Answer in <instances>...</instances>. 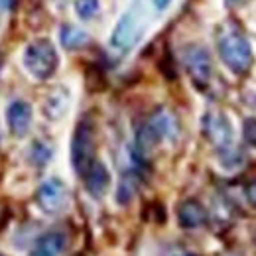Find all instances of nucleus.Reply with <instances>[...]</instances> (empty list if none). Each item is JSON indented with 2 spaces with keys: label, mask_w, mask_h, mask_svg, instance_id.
<instances>
[{
  "label": "nucleus",
  "mask_w": 256,
  "mask_h": 256,
  "mask_svg": "<svg viewBox=\"0 0 256 256\" xmlns=\"http://www.w3.org/2000/svg\"><path fill=\"white\" fill-rule=\"evenodd\" d=\"M67 106H69V93H67L65 87H58L56 91H52L50 96L46 98L44 112L48 114V118L58 120V118H62L67 112Z\"/></svg>",
  "instance_id": "ddd939ff"
},
{
  "label": "nucleus",
  "mask_w": 256,
  "mask_h": 256,
  "mask_svg": "<svg viewBox=\"0 0 256 256\" xmlns=\"http://www.w3.org/2000/svg\"><path fill=\"white\" fill-rule=\"evenodd\" d=\"M242 130H244L246 142L256 146V118H246L244 124H242Z\"/></svg>",
  "instance_id": "a211bd4d"
},
{
  "label": "nucleus",
  "mask_w": 256,
  "mask_h": 256,
  "mask_svg": "<svg viewBox=\"0 0 256 256\" xmlns=\"http://www.w3.org/2000/svg\"><path fill=\"white\" fill-rule=\"evenodd\" d=\"M246 193H248V199H250V203H252V205H256V182H252V184L248 186Z\"/></svg>",
  "instance_id": "aec40b11"
},
{
  "label": "nucleus",
  "mask_w": 256,
  "mask_h": 256,
  "mask_svg": "<svg viewBox=\"0 0 256 256\" xmlns=\"http://www.w3.org/2000/svg\"><path fill=\"white\" fill-rule=\"evenodd\" d=\"M154 2V6H156V10H166L170 4H172V0H152Z\"/></svg>",
  "instance_id": "412c9836"
},
{
  "label": "nucleus",
  "mask_w": 256,
  "mask_h": 256,
  "mask_svg": "<svg viewBox=\"0 0 256 256\" xmlns=\"http://www.w3.org/2000/svg\"><path fill=\"white\" fill-rule=\"evenodd\" d=\"M217 50L223 64L236 75H244L254 64L252 48L238 26L226 22L217 30Z\"/></svg>",
  "instance_id": "f257e3e1"
},
{
  "label": "nucleus",
  "mask_w": 256,
  "mask_h": 256,
  "mask_svg": "<svg viewBox=\"0 0 256 256\" xmlns=\"http://www.w3.org/2000/svg\"><path fill=\"white\" fill-rule=\"evenodd\" d=\"M0 256H2V254H0Z\"/></svg>",
  "instance_id": "b1692460"
},
{
  "label": "nucleus",
  "mask_w": 256,
  "mask_h": 256,
  "mask_svg": "<svg viewBox=\"0 0 256 256\" xmlns=\"http://www.w3.org/2000/svg\"><path fill=\"white\" fill-rule=\"evenodd\" d=\"M95 162V126L89 118H81L75 126L71 140V164L73 170L83 178Z\"/></svg>",
  "instance_id": "20e7f679"
},
{
  "label": "nucleus",
  "mask_w": 256,
  "mask_h": 256,
  "mask_svg": "<svg viewBox=\"0 0 256 256\" xmlns=\"http://www.w3.org/2000/svg\"><path fill=\"white\" fill-rule=\"evenodd\" d=\"M83 180H85L87 192L91 193L93 197H102L108 190V186H110V174H108L106 166L98 160L91 164V168L85 172Z\"/></svg>",
  "instance_id": "9d476101"
},
{
  "label": "nucleus",
  "mask_w": 256,
  "mask_h": 256,
  "mask_svg": "<svg viewBox=\"0 0 256 256\" xmlns=\"http://www.w3.org/2000/svg\"><path fill=\"white\" fill-rule=\"evenodd\" d=\"M148 128L154 132V136L158 138V140H174V138H178V134H180V124H178V118L174 116V112L172 110H168V108H156L154 112H152V116L148 118Z\"/></svg>",
  "instance_id": "1a4fd4ad"
},
{
  "label": "nucleus",
  "mask_w": 256,
  "mask_h": 256,
  "mask_svg": "<svg viewBox=\"0 0 256 256\" xmlns=\"http://www.w3.org/2000/svg\"><path fill=\"white\" fill-rule=\"evenodd\" d=\"M65 242H67V238L64 232L50 230L38 238L34 256H60L65 250Z\"/></svg>",
  "instance_id": "f8f14e48"
},
{
  "label": "nucleus",
  "mask_w": 256,
  "mask_h": 256,
  "mask_svg": "<svg viewBox=\"0 0 256 256\" xmlns=\"http://www.w3.org/2000/svg\"><path fill=\"white\" fill-rule=\"evenodd\" d=\"M203 130L209 142L219 150V156H224L228 152H234V132L221 110H209L203 118Z\"/></svg>",
  "instance_id": "39448f33"
},
{
  "label": "nucleus",
  "mask_w": 256,
  "mask_h": 256,
  "mask_svg": "<svg viewBox=\"0 0 256 256\" xmlns=\"http://www.w3.org/2000/svg\"><path fill=\"white\" fill-rule=\"evenodd\" d=\"M0 67H2V54H0Z\"/></svg>",
  "instance_id": "4be33fe9"
},
{
  "label": "nucleus",
  "mask_w": 256,
  "mask_h": 256,
  "mask_svg": "<svg viewBox=\"0 0 256 256\" xmlns=\"http://www.w3.org/2000/svg\"><path fill=\"white\" fill-rule=\"evenodd\" d=\"M50 158H52V148H50L46 142H42V140L34 142L32 144V162L34 164H36V166H46Z\"/></svg>",
  "instance_id": "f3484780"
},
{
  "label": "nucleus",
  "mask_w": 256,
  "mask_h": 256,
  "mask_svg": "<svg viewBox=\"0 0 256 256\" xmlns=\"http://www.w3.org/2000/svg\"><path fill=\"white\" fill-rule=\"evenodd\" d=\"M182 60H184V67H186L188 75L192 77L193 83L199 89L207 87L211 81V75H213V64H211L209 52L199 44H190L184 48Z\"/></svg>",
  "instance_id": "423d86ee"
},
{
  "label": "nucleus",
  "mask_w": 256,
  "mask_h": 256,
  "mask_svg": "<svg viewBox=\"0 0 256 256\" xmlns=\"http://www.w3.org/2000/svg\"><path fill=\"white\" fill-rule=\"evenodd\" d=\"M20 0H0V12H12Z\"/></svg>",
  "instance_id": "6ab92c4d"
},
{
  "label": "nucleus",
  "mask_w": 256,
  "mask_h": 256,
  "mask_svg": "<svg viewBox=\"0 0 256 256\" xmlns=\"http://www.w3.org/2000/svg\"><path fill=\"white\" fill-rule=\"evenodd\" d=\"M22 62H24L26 71L34 79L46 81L58 71L60 56H58L56 46L48 38H40V40H34L32 44L26 46Z\"/></svg>",
  "instance_id": "7ed1b4c3"
},
{
  "label": "nucleus",
  "mask_w": 256,
  "mask_h": 256,
  "mask_svg": "<svg viewBox=\"0 0 256 256\" xmlns=\"http://www.w3.org/2000/svg\"><path fill=\"white\" fill-rule=\"evenodd\" d=\"M98 12V0H75V14L81 20H91Z\"/></svg>",
  "instance_id": "dca6fc26"
},
{
  "label": "nucleus",
  "mask_w": 256,
  "mask_h": 256,
  "mask_svg": "<svg viewBox=\"0 0 256 256\" xmlns=\"http://www.w3.org/2000/svg\"><path fill=\"white\" fill-rule=\"evenodd\" d=\"M34 120V110L30 102L26 100H12L6 108V122H8V130L14 138H24L30 128H32Z\"/></svg>",
  "instance_id": "6e6552de"
},
{
  "label": "nucleus",
  "mask_w": 256,
  "mask_h": 256,
  "mask_svg": "<svg viewBox=\"0 0 256 256\" xmlns=\"http://www.w3.org/2000/svg\"><path fill=\"white\" fill-rule=\"evenodd\" d=\"M178 223L184 228H199L207 223V211L199 201L186 199L178 207Z\"/></svg>",
  "instance_id": "9b49d317"
},
{
  "label": "nucleus",
  "mask_w": 256,
  "mask_h": 256,
  "mask_svg": "<svg viewBox=\"0 0 256 256\" xmlns=\"http://www.w3.org/2000/svg\"><path fill=\"white\" fill-rule=\"evenodd\" d=\"M36 199L44 213L58 215V213H64L69 205V192L60 178H50L38 188Z\"/></svg>",
  "instance_id": "0eeeda50"
},
{
  "label": "nucleus",
  "mask_w": 256,
  "mask_h": 256,
  "mask_svg": "<svg viewBox=\"0 0 256 256\" xmlns=\"http://www.w3.org/2000/svg\"><path fill=\"white\" fill-rule=\"evenodd\" d=\"M136 188H138V180H136V176L130 172V174H126V176L120 180V186H118V192H116L118 203H128V201L134 197Z\"/></svg>",
  "instance_id": "2eb2a0df"
},
{
  "label": "nucleus",
  "mask_w": 256,
  "mask_h": 256,
  "mask_svg": "<svg viewBox=\"0 0 256 256\" xmlns=\"http://www.w3.org/2000/svg\"><path fill=\"white\" fill-rule=\"evenodd\" d=\"M75 256H85V254H75Z\"/></svg>",
  "instance_id": "5701e85b"
},
{
  "label": "nucleus",
  "mask_w": 256,
  "mask_h": 256,
  "mask_svg": "<svg viewBox=\"0 0 256 256\" xmlns=\"http://www.w3.org/2000/svg\"><path fill=\"white\" fill-rule=\"evenodd\" d=\"M60 40H62V46L69 52H75V50H81L89 44V34L77 26H71V24H65L62 26V32H60Z\"/></svg>",
  "instance_id": "4468645a"
},
{
  "label": "nucleus",
  "mask_w": 256,
  "mask_h": 256,
  "mask_svg": "<svg viewBox=\"0 0 256 256\" xmlns=\"http://www.w3.org/2000/svg\"><path fill=\"white\" fill-rule=\"evenodd\" d=\"M148 24V14L142 2H134L126 12L118 18L116 26L112 28L110 34V46L118 52H128L132 50L138 40L142 38V34L146 30Z\"/></svg>",
  "instance_id": "f03ea898"
}]
</instances>
